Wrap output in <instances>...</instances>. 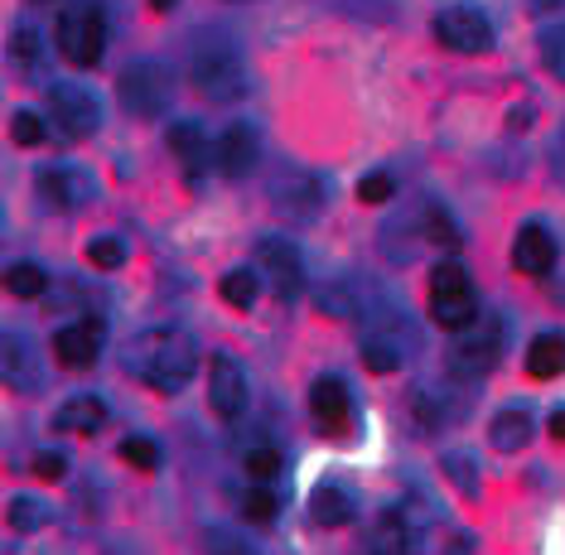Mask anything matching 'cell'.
Masks as SVG:
<instances>
[{
    "label": "cell",
    "instance_id": "cell-1",
    "mask_svg": "<svg viewBox=\"0 0 565 555\" xmlns=\"http://www.w3.org/2000/svg\"><path fill=\"white\" fill-rule=\"evenodd\" d=\"M126 367H131V377L156 386V392H179V386H189V377L199 372V348L184 329L160 324V329L136 333V339L126 343Z\"/></svg>",
    "mask_w": 565,
    "mask_h": 555
},
{
    "label": "cell",
    "instance_id": "cell-2",
    "mask_svg": "<svg viewBox=\"0 0 565 555\" xmlns=\"http://www.w3.org/2000/svg\"><path fill=\"white\" fill-rule=\"evenodd\" d=\"M189 83L209 102H242L247 97V63L227 44H203L189 58Z\"/></svg>",
    "mask_w": 565,
    "mask_h": 555
},
{
    "label": "cell",
    "instance_id": "cell-3",
    "mask_svg": "<svg viewBox=\"0 0 565 555\" xmlns=\"http://www.w3.org/2000/svg\"><path fill=\"white\" fill-rule=\"evenodd\" d=\"M430 319L449 333H465L479 319V295H473V280L465 266L445 262L430 270Z\"/></svg>",
    "mask_w": 565,
    "mask_h": 555
},
{
    "label": "cell",
    "instance_id": "cell-4",
    "mask_svg": "<svg viewBox=\"0 0 565 555\" xmlns=\"http://www.w3.org/2000/svg\"><path fill=\"white\" fill-rule=\"evenodd\" d=\"M58 49L73 68H93L107 54V15L97 0H78L58 15Z\"/></svg>",
    "mask_w": 565,
    "mask_h": 555
},
{
    "label": "cell",
    "instance_id": "cell-5",
    "mask_svg": "<svg viewBox=\"0 0 565 555\" xmlns=\"http://www.w3.org/2000/svg\"><path fill=\"white\" fill-rule=\"evenodd\" d=\"M503 343H508L503 314H479L465 333H455V348H449V372H455V377H483V372L503 357Z\"/></svg>",
    "mask_w": 565,
    "mask_h": 555
},
{
    "label": "cell",
    "instance_id": "cell-6",
    "mask_svg": "<svg viewBox=\"0 0 565 555\" xmlns=\"http://www.w3.org/2000/svg\"><path fill=\"white\" fill-rule=\"evenodd\" d=\"M117 93L131 116H164L174 102V73L156 58H136L131 68L117 77Z\"/></svg>",
    "mask_w": 565,
    "mask_h": 555
},
{
    "label": "cell",
    "instance_id": "cell-7",
    "mask_svg": "<svg viewBox=\"0 0 565 555\" xmlns=\"http://www.w3.org/2000/svg\"><path fill=\"white\" fill-rule=\"evenodd\" d=\"M271 203H276V213L295 217V223H315L329 203V189H324V179L310 170H280L271 179Z\"/></svg>",
    "mask_w": 565,
    "mask_h": 555
},
{
    "label": "cell",
    "instance_id": "cell-8",
    "mask_svg": "<svg viewBox=\"0 0 565 555\" xmlns=\"http://www.w3.org/2000/svg\"><path fill=\"white\" fill-rule=\"evenodd\" d=\"M435 39L445 49H455V54H488L493 49V24L473 6H445L435 15Z\"/></svg>",
    "mask_w": 565,
    "mask_h": 555
},
{
    "label": "cell",
    "instance_id": "cell-9",
    "mask_svg": "<svg viewBox=\"0 0 565 555\" xmlns=\"http://www.w3.org/2000/svg\"><path fill=\"white\" fill-rule=\"evenodd\" d=\"M256 266H262V280L276 290V300H295L305 286V266H300V252L295 242L286 237H262L256 242Z\"/></svg>",
    "mask_w": 565,
    "mask_h": 555
},
{
    "label": "cell",
    "instance_id": "cell-10",
    "mask_svg": "<svg viewBox=\"0 0 565 555\" xmlns=\"http://www.w3.org/2000/svg\"><path fill=\"white\" fill-rule=\"evenodd\" d=\"M49 111H54V121L63 126V136H68V140H87L102 126L97 97L87 93V87H78V83L49 87Z\"/></svg>",
    "mask_w": 565,
    "mask_h": 555
},
{
    "label": "cell",
    "instance_id": "cell-11",
    "mask_svg": "<svg viewBox=\"0 0 565 555\" xmlns=\"http://www.w3.org/2000/svg\"><path fill=\"white\" fill-rule=\"evenodd\" d=\"M247 396H252V386H247V372H242V363H237V357H227V353H217L213 367H209V406L223 420H237L242 410H247Z\"/></svg>",
    "mask_w": 565,
    "mask_h": 555
},
{
    "label": "cell",
    "instance_id": "cell-12",
    "mask_svg": "<svg viewBox=\"0 0 565 555\" xmlns=\"http://www.w3.org/2000/svg\"><path fill=\"white\" fill-rule=\"evenodd\" d=\"M310 416L324 435H349L353 430V396L343 377H319L310 386Z\"/></svg>",
    "mask_w": 565,
    "mask_h": 555
},
{
    "label": "cell",
    "instance_id": "cell-13",
    "mask_svg": "<svg viewBox=\"0 0 565 555\" xmlns=\"http://www.w3.org/2000/svg\"><path fill=\"white\" fill-rule=\"evenodd\" d=\"M102 319H78V324H63L54 333V353L63 367H93L102 353Z\"/></svg>",
    "mask_w": 565,
    "mask_h": 555
},
{
    "label": "cell",
    "instance_id": "cell-14",
    "mask_svg": "<svg viewBox=\"0 0 565 555\" xmlns=\"http://www.w3.org/2000/svg\"><path fill=\"white\" fill-rule=\"evenodd\" d=\"M512 266H518L522 276H546V270L556 266V237H551L542 223L518 227V237H512Z\"/></svg>",
    "mask_w": 565,
    "mask_h": 555
},
{
    "label": "cell",
    "instance_id": "cell-15",
    "mask_svg": "<svg viewBox=\"0 0 565 555\" xmlns=\"http://www.w3.org/2000/svg\"><path fill=\"white\" fill-rule=\"evenodd\" d=\"M40 193L54 209H83V203L93 199V179L83 170H73V164H49L40 174Z\"/></svg>",
    "mask_w": 565,
    "mask_h": 555
},
{
    "label": "cell",
    "instance_id": "cell-16",
    "mask_svg": "<svg viewBox=\"0 0 565 555\" xmlns=\"http://www.w3.org/2000/svg\"><path fill=\"white\" fill-rule=\"evenodd\" d=\"M213 160H217V170H223L227 179L252 174L256 170V136H252V126H227V131L217 136V146H213Z\"/></svg>",
    "mask_w": 565,
    "mask_h": 555
},
{
    "label": "cell",
    "instance_id": "cell-17",
    "mask_svg": "<svg viewBox=\"0 0 565 555\" xmlns=\"http://www.w3.org/2000/svg\"><path fill=\"white\" fill-rule=\"evenodd\" d=\"M310 512H315L319 526H349L353 512H358V502H353L349 488H339V483H315Z\"/></svg>",
    "mask_w": 565,
    "mask_h": 555
},
{
    "label": "cell",
    "instance_id": "cell-18",
    "mask_svg": "<svg viewBox=\"0 0 565 555\" xmlns=\"http://www.w3.org/2000/svg\"><path fill=\"white\" fill-rule=\"evenodd\" d=\"M6 382L15 392H34L44 382L40 367H34V343L24 333H6Z\"/></svg>",
    "mask_w": 565,
    "mask_h": 555
},
{
    "label": "cell",
    "instance_id": "cell-19",
    "mask_svg": "<svg viewBox=\"0 0 565 555\" xmlns=\"http://www.w3.org/2000/svg\"><path fill=\"white\" fill-rule=\"evenodd\" d=\"M170 150L179 154V164L189 170V179H199L203 164H209V140H203L199 121H174L170 126Z\"/></svg>",
    "mask_w": 565,
    "mask_h": 555
},
{
    "label": "cell",
    "instance_id": "cell-20",
    "mask_svg": "<svg viewBox=\"0 0 565 555\" xmlns=\"http://www.w3.org/2000/svg\"><path fill=\"white\" fill-rule=\"evenodd\" d=\"M488 440H493V449H503V455H518V449H526V440H532V416H526L522 406L498 410L493 425H488Z\"/></svg>",
    "mask_w": 565,
    "mask_h": 555
},
{
    "label": "cell",
    "instance_id": "cell-21",
    "mask_svg": "<svg viewBox=\"0 0 565 555\" xmlns=\"http://www.w3.org/2000/svg\"><path fill=\"white\" fill-rule=\"evenodd\" d=\"M102 420H107V406H102L97 396H73V402H63L58 416H54V425L68 435H97Z\"/></svg>",
    "mask_w": 565,
    "mask_h": 555
},
{
    "label": "cell",
    "instance_id": "cell-22",
    "mask_svg": "<svg viewBox=\"0 0 565 555\" xmlns=\"http://www.w3.org/2000/svg\"><path fill=\"white\" fill-rule=\"evenodd\" d=\"M526 372L542 377V382L561 377L565 372V339L561 333H542V339H532V348H526Z\"/></svg>",
    "mask_w": 565,
    "mask_h": 555
},
{
    "label": "cell",
    "instance_id": "cell-23",
    "mask_svg": "<svg viewBox=\"0 0 565 555\" xmlns=\"http://www.w3.org/2000/svg\"><path fill=\"white\" fill-rule=\"evenodd\" d=\"M367 555H411V522L396 508L382 512L377 532H372V541H367Z\"/></svg>",
    "mask_w": 565,
    "mask_h": 555
},
{
    "label": "cell",
    "instance_id": "cell-24",
    "mask_svg": "<svg viewBox=\"0 0 565 555\" xmlns=\"http://www.w3.org/2000/svg\"><path fill=\"white\" fill-rule=\"evenodd\" d=\"M217 295H223L233 309H252L256 295H262V276L247 270V266H237V270H227V276L217 280Z\"/></svg>",
    "mask_w": 565,
    "mask_h": 555
},
{
    "label": "cell",
    "instance_id": "cell-25",
    "mask_svg": "<svg viewBox=\"0 0 565 555\" xmlns=\"http://www.w3.org/2000/svg\"><path fill=\"white\" fill-rule=\"evenodd\" d=\"M440 469H445V479L455 483L469 502L479 498V463H473V455H465V449H449V455L440 459Z\"/></svg>",
    "mask_w": 565,
    "mask_h": 555
},
{
    "label": "cell",
    "instance_id": "cell-26",
    "mask_svg": "<svg viewBox=\"0 0 565 555\" xmlns=\"http://www.w3.org/2000/svg\"><path fill=\"white\" fill-rule=\"evenodd\" d=\"M6 290L15 295V300H40V295L49 290V276L34 262H15L6 270Z\"/></svg>",
    "mask_w": 565,
    "mask_h": 555
},
{
    "label": "cell",
    "instance_id": "cell-27",
    "mask_svg": "<svg viewBox=\"0 0 565 555\" xmlns=\"http://www.w3.org/2000/svg\"><path fill=\"white\" fill-rule=\"evenodd\" d=\"M363 367L367 372H396L402 367V348H396L387 333H372V339L363 343Z\"/></svg>",
    "mask_w": 565,
    "mask_h": 555
},
{
    "label": "cell",
    "instance_id": "cell-28",
    "mask_svg": "<svg viewBox=\"0 0 565 555\" xmlns=\"http://www.w3.org/2000/svg\"><path fill=\"white\" fill-rule=\"evenodd\" d=\"M87 262L97 270H121L126 266V242L111 237V232H97L93 242H87Z\"/></svg>",
    "mask_w": 565,
    "mask_h": 555
},
{
    "label": "cell",
    "instance_id": "cell-29",
    "mask_svg": "<svg viewBox=\"0 0 565 555\" xmlns=\"http://www.w3.org/2000/svg\"><path fill=\"white\" fill-rule=\"evenodd\" d=\"M10 526H15V532H40V526H49V502L44 498H10Z\"/></svg>",
    "mask_w": 565,
    "mask_h": 555
},
{
    "label": "cell",
    "instance_id": "cell-30",
    "mask_svg": "<svg viewBox=\"0 0 565 555\" xmlns=\"http://www.w3.org/2000/svg\"><path fill=\"white\" fill-rule=\"evenodd\" d=\"M203 551L209 555H262L247 536H237L233 526H209V532H203Z\"/></svg>",
    "mask_w": 565,
    "mask_h": 555
},
{
    "label": "cell",
    "instance_id": "cell-31",
    "mask_svg": "<svg viewBox=\"0 0 565 555\" xmlns=\"http://www.w3.org/2000/svg\"><path fill=\"white\" fill-rule=\"evenodd\" d=\"M542 63L565 83V20L546 24V30H542Z\"/></svg>",
    "mask_w": 565,
    "mask_h": 555
},
{
    "label": "cell",
    "instance_id": "cell-32",
    "mask_svg": "<svg viewBox=\"0 0 565 555\" xmlns=\"http://www.w3.org/2000/svg\"><path fill=\"white\" fill-rule=\"evenodd\" d=\"M121 459L126 463H136V469H160V449L156 440H146V435H131V440H121Z\"/></svg>",
    "mask_w": 565,
    "mask_h": 555
},
{
    "label": "cell",
    "instance_id": "cell-33",
    "mask_svg": "<svg viewBox=\"0 0 565 555\" xmlns=\"http://www.w3.org/2000/svg\"><path fill=\"white\" fill-rule=\"evenodd\" d=\"M242 517L256 522V526H271L276 522V498L266 493V488H252V493L242 498Z\"/></svg>",
    "mask_w": 565,
    "mask_h": 555
},
{
    "label": "cell",
    "instance_id": "cell-34",
    "mask_svg": "<svg viewBox=\"0 0 565 555\" xmlns=\"http://www.w3.org/2000/svg\"><path fill=\"white\" fill-rule=\"evenodd\" d=\"M247 473L256 483H271L276 473H280V449H271V445H256L252 455H247Z\"/></svg>",
    "mask_w": 565,
    "mask_h": 555
},
{
    "label": "cell",
    "instance_id": "cell-35",
    "mask_svg": "<svg viewBox=\"0 0 565 555\" xmlns=\"http://www.w3.org/2000/svg\"><path fill=\"white\" fill-rule=\"evenodd\" d=\"M426 242H435V247H455L459 242V227L449 223L445 209H435V203L426 209Z\"/></svg>",
    "mask_w": 565,
    "mask_h": 555
},
{
    "label": "cell",
    "instance_id": "cell-36",
    "mask_svg": "<svg viewBox=\"0 0 565 555\" xmlns=\"http://www.w3.org/2000/svg\"><path fill=\"white\" fill-rule=\"evenodd\" d=\"M10 136H15L20 146H40V140H44V121L34 111H15V116H10Z\"/></svg>",
    "mask_w": 565,
    "mask_h": 555
},
{
    "label": "cell",
    "instance_id": "cell-37",
    "mask_svg": "<svg viewBox=\"0 0 565 555\" xmlns=\"http://www.w3.org/2000/svg\"><path fill=\"white\" fill-rule=\"evenodd\" d=\"M392 174H367L363 184H358V203H367V209H377V203H387L392 199Z\"/></svg>",
    "mask_w": 565,
    "mask_h": 555
},
{
    "label": "cell",
    "instance_id": "cell-38",
    "mask_svg": "<svg viewBox=\"0 0 565 555\" xmlns=\"http://www.w3.org/2000/svg\"><path fill=\"white\" fill-rule=\"evenodd\" d=\"M34 479H44V483H54V479H63V473H68V459L63 455H54V449H44V455H34Z\"/></svg>",
    "mask_w": 565,
    "mask_h": 555
},
{
    "label": "cell",
    "instance_id": "cell-39",
    "mask_svg": "<svg viewBox=\"0 0 565 555\" xmlns=\"http://www.w3.org/2000/svg\"><path fill=\"white\" fill-rule=\"evenodd\" d=\"M15 58H20V63H40V34H34V30H20V34H15Z\"/></svg>",
    "mask_w": 565,
    "mask_h": 555
},
{
    "label": "cell",
    "instance_id": "cell-40",
    "mask_svg": "<svg viewBox=\"0 0 565 555\" xmlns=\"http://www.w3.org/2000/svg\"><path fill=\"white\" fill-rule=\"evenodd\" d=\"M445 555H473V536L455 532V536H449V546H445Z\"/></svg>",
    "mask_w": 565,
    "mask_h": 555
},
{
    "label": "cell",
    "instance_id": "cell-41",
    "mask_svg": "<svg viewBox=\"0 0 565 555\" xmlns=\"http://www.w3.org/2000/svg\"><path fill=\"white\" fill-rule=\"evenodd\" d=\"M532 15H565V0H532Z\"/></svg>",
    "mask_w": 565,
    "mask_h": 555
},
{
    "label": "cell",
    "instance_id": "cell-42",
    "mask_svg": "<svg viewBox=\"0 0 565 555\" xmlns=\"http://www.w3.org/2000/svg\"><path fill=\"white\" fill-rule=\"evenodd\" d=\"M551 435H556V440L565 445V410H556V416H551Z\"/></svg>",
    "mask_w": 565,
    "mask_h": 555
},
{
    "label": "cell",
    "instance_id": "cell-43",
    "mask_svg": "<svg viewBox=\"0 0 565 555\" xmlns=\"http://www.w3.org/2000/svg\"><path fill=\"white\" fill-rule=\"evenodd\" d=\"M150 6H156V10H170V6H174V0H150Z\"/></svg>",
    "mask_w": 565,
    "mask_h": 555
},
{
    "label": "cell",
    "instance_id": "cell-44",
    "mask_svg": "<svg viewBox=\"0 0 565 555\" xmlns=\"http://www.w3.org/2000/svg\"><path fill=\"white\" fill-rule=\"evenodd\" d=\"M34 6H49V0H34Z\"/></svg>",
    "mask_w": 565,
    "mask_h": 555
}]
</instances>
